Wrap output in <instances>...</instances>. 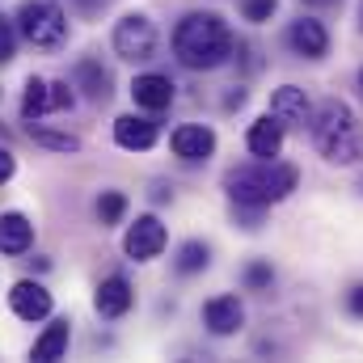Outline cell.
<instances>
[{
	"mask_svg": "<svg viewBox=\"0 0 363 363\" xmlns=\"http://www.w3.org/2000/svg\"><path fill=\"white\" fill-rule=\"evenodd\" d=\"M174 55L190 72H211L233 55V30L220 13H186L174 26Z\"/></svg>",
	"mask_w": 363,
	"mask_h": 363,
	"instance_id": "obj_1",
	"label": "cell"
},
{
	"mask_svg": "<svg viewBox=\"0 0 363 363\" xmlns=\"http://www.w3.org/2000/svg\"><path fill=\"white\" fill-rule=\"evenodd\" d=\"M308 127H313L317 152H321L330 165H359L363 161V123L342 97L321 101Z\"/></svg>",
	"mask_w": 363,
	"mask_h": 363,
	"instance_id": "obj_2",
	"label": "cell"
},
{
	"mask_svg": "<svg viewBox=\"0 0 363 363\" xmlns=\"http://www.w3.org/2000/svg\"><path fill=\"white\" fill-rule=\"evenodd\" d=\"M300 182V169L287 165V161H254V165H241V169H228L224 174V190L237 207H271L283 203Z\"/></svg>",
	"mask_w": 363,
	"mask_h": 363,
	"instance_id": "obj_3",
	"label": "cell"
},
{
	"mask_svg": "<svg viewBox=\"0 0 363 363\" xmlns=\"http://www.w3.org/2000/svg\"><path fill=\"white\" fill-rule=\"evenodd\" d=\"M17 34L38 51H60L68 38V13L55 0H26L17 9Z\"/></svg>",
	"mask_w": 363,
	"mask_h": 363,
	"instance_id": "obj_4",
	"label": "cell"
},
{
	"mask_svg": "<svg viewBox=\"0 0 363 363\" xmlns=\"http://www.w3.org/2000/svg\"><path fill=\"white\" fill-rule=\"evenodd\" d=\"M110 43H114V55H118V60H127V64H144V60L157 55V26H152L148 13H127V17L114 21Z\"/></svg>",
	"mask_w": 363,
	"mask_h": 363,
	"instance_id": "obj_5",
	"label": "cell"
},
{
	"mask_svg": "<svg viewBox=\"0 0 363 363\" xmlns=\"http://www.w3.org/2000/svg\"><path fill=\"white\" fill-rule=\"evenodd\" d=\"M165 224L157 220V216H135V224L127 228V237H123V250H127V258L131 262H152V258H161V250H165Z\"/></svg>",
	"mask_w": 363,
	"mask_h": 363,
	"instance_id": "obj_6",
	"label": "cell"
},
{
	"mask_svg": "<svg viewBox=\"0 0 363 363\" xmlns=\"http://www.w3.org/2000/svg\"><path fill=\"white\" fill-rule=\"evenodd\" d=\"M9 308H13V317H21V321H47L51 308H55V300H51V291H47L38 279H21V283L9 287Z\"/></svg>",
	"mask_w": 363,
	"mask_h": 363,
	"instance_id": "obj_7",
	"label": "cell"
},
{
	"mask_svg": "<svg viewBox=\"0 0 363 363\" xmlns=\"http://www.w3.org/2000/svg\"><path fill=\"white\" fill-rule=\"evenodd\" d=\"M287 47L300 55V60H325L330 55V30L325 21L317 17H296L287 26Z\"/></svg>",
	"mask_w": 363,
	"mask_h": 363,
	"instance_id": "obj_8",
	"label": "cell"
},
{
	"mask_svg": "<svg viewBox=\"0 0 363 363\" xmlns=\"http://www.w3.org/2000/svg\"><path fill=\"white\" fill-rule=\"evenodd\" d=\"M131 304H135V287H131L123 274H106V279L97 283V291H93V308H97V317H106V321L131 313Z\"/></svg>",
	"mask_w": 363,
	"mask_h": 363,
	"instance_id": "obj_9",
	"label": "cell"
},
{
	"mask_svg": "<svg viewBox=\"0 0 363 363\" xmlns=\"http://www.w3.org/2000/svg\"><path fill=\"white\" fill-rule=\"evenodd\" d=\"M169 148H174V157L186 161V165L207 161V157L216 152V131L203 127V123H186V127H178V131L169 135Z\"/></svg>",
	"mask_w": 363,
	"mask_h": 363,
	"instance_id": "obj_10",
	"label": "cell"
},
{
	"mask_svg": "<svg viewBox=\"0 0 363 363\" xmlns=\"http://www.w3.org/2000/svg\"><path fill=\"white\" fill-rule=\"evenodd\" d=\"M157 140H161V127H157L152 118H144V114H123V118H114V144H118V148H127V152H148V148H157Z\"/></svg>",
	"mask_w": 363,
	"mask_h": 363,
	"instance_id": "obj_11",
	"label": "cell"
},
{
	"mask_svg": "<svg viewBox=\"0 0 363 363\" xmlns=\"http://www.w3.org/2000/svg\"><path fill=\"white\" fill-rule=\"evenodd\" d=\"M203 325L216 334V338H228L245 325V304L237 296H211L203 304Z\"/></svg>",
	"mask_w": 363,
	"mask_h": 363,
	"instance_id": "obj_12",
	"label": "cell"
},
{
	"mask_svg": "<svg viewBox=\"0 0 363 363\" xmlns=\"http://www.w3.org/2000/svg\"><path fill=\"white\" fill-rule=\"evenodd\" d=\"M72 89H81L89 101H110L114 77H110V68H106L97 55H81L77 68H72Z\"/></svg>",
	"mask_w": 363,
	"mask_h": 363,
	"instance_id": "obj_13",
	"label": "cell"
},
{
	"mask_svg": "<svg viewBox=\"0 0 363 363\" xmlns=\"http://www.w3.org/2000/svg\"><path fill=\"white\" fill-rule=\"evenodd\" d=\"M271 114L283 127H300V131L313 123V106H308V97H304L300 85H279L271 93Z\"/></svg>",
	"mask_w": 363,
	"mask_h": 363,
	"instance_id": "obj_14",
	"label": "cell"
},
{
	"mask_svg": "<svg viewBox=\"0 0 363 363\" xmlns=\"http://www.w3.org/2000/svg\"><path fill=\"white\" fill-rule=\"evenodd\" d=\"M283 123L274 118L271 110L262 114V118H254L250 123V131H245V148H250V157H258V161H271L283 152Z\"/></svg>",
	"mask_w": 363,
	"mask_h": 363,
	"instance_id": "obj_15",
	"label": "cell"
},
{
	"mask_svg": "<svg viewBox=\"0 0 363 363\" xmlns=\"http://www.w3.org/2000/svg\"><path fill=\"white\" fill-rule=\"evenodd\" d=\"M131 97H135V106H140V110L161 114V110H169V106H174V81H169V77H161V72H144V77H135V81H131Z\"/></svg>",
	"mask_w": 363,
	"mask_h": 363,
	"instance_id": "obj_16",
	"label": "cell"
},
{
	"mask_svg": "<svg viewBox=\"0 0 363 363\" xmlns=\"http://www.w3.org/2000/svg\"><path fill=\"white\" fill-rule=\"evenodd\" d=\"M30 245H34V224H30V216H21V211H0V254H4V258H21V254H30Z\"/></svg>",
	"mask_w": 363,
	"mask_h": 363,
	"instance_id": "obj_17",
	"label": "cell"
},
{
	"mask_svg": "<svg viewBox=\"0 0 363 363\" xmlns=\"http://www.w3.org/2000/svg\"><path fill=\"white\" fill-rule=\"evenodd\" d=\"M68 338H72V330H68V321L60 317V321H51L38 338H34V347H30V359L34 363H55L64 359V351H68Z\"/></svg>",
	"mask_w": 363,
	"mask_h": 363,
	"instance_id": "obj_18",
	"label": "cell"
},
{
	"mask_svg": "<svg viewBox=\"0 0 363 363\" xmlns=\"http://www.w3.org/2000/svg\"><path fill=\"white\" fill-rule=\"evenodd\" d=\"M43 114H55V110H51V81L30 77L26 89H21V118H26V123H38Z\"/></svg>",
	"mask_w": 363,
	"mask_h": 363,
	"instance_id": "obj_19",
	"label": "cell"
},
{
	"mask_svg": "<svg viewBox=\"0 0 363 363\" xmlns=\"http://www.w3.org/2000/svg\"><path fill=\"white\" fill-rule=\"evenodd\" d=\"M207 262H211L207 241H186V245L178 250V258H174V271L178 274H199V271H207Z\"/></svg>",
	"mask_w": 363,
	"mask_h": 363,
	"instance_id": "obj_20",
	"label": "cell"
},
{
	"mask_svg": "<svg viewBox=\"0 0 363 363\" xmlns=\"http://www.w3.org/2000/svg\"><path fill=\"white\" fill-rule=\"evenodd\" d=\"M30 140H34L38 148H51V152H81V140H77V135L51 131V127H38V123H30Z\"/></svg>",
	"mask_w": 363,
	"mask_h": 363,
	"instance_id": "obj_21",
	"label": "cell"
},
{
	"mask_svg": "<svg viewBox=\"0 0 363 363\" xmlns=\"http://www.w3.org/2000/svg\"><path fill=\"white\" fill-rule=\"evenodd\" d=\"M123 216H127V194L123 190H101L97 194V220H101V228L123 224Z\"/></svg>",
	"mask_w": 363,
	"mask_h": 363,
	"instance_id": "obj_22",
	"label": "cell"
},
{
	"mask_svg": "<svg viewBox=\"0 0 363 363\" xmlns=\"http://www.w3.org/2000/svg\"><path fill=\"white\" fill-rule=\"evenodd\" d=\"M17 55V26L9 17H0V68H9Z\"/></svg>",
	"mask_w": 363,
	"mask_h": 363,
	"instance_id": "obj_23",
	"label": "cell"
},
{
	"mask_svg": "<svg viewBox=\"0 0 363 363\" xmlns=\"http://www.w3.org/2000/svg\"><path fill=\"white\" fill-rule=\"evenodd\" d=\"M271 279H274L271 262H250V267H245V287H250V291H262V287H271Z\"/></svg>",
	"mask_w": 363,
	"mask_h": 363,
	"instance_id": "obj_24",
	"label": "cell"
},
{
	"mask_svg": "<svg viewBox=\"0 0 363 363\" xmlns=\"http://www.w3.org/2000/svg\"><path fill=\"white\" fill-rule=\"evenodd\" d=\"M274 4L279 0H241V13H245V21H271Z\"/></svg>",
	"mask_w": 363,
	"mask_h": 363,
	"instance_id": "obj_25",
	"label": "cell"
},
{
	"mask_svg": "<svg viewBox=\"0 0 363 363\" xmlns=\"http://www.w3.org/2000/svg\"><path fill=\"white\" fill-rule=\"evenodd\" d=\"M77 93L68 89V81H51V110H72Z\"/></svg>",
	"mask_w": 363,
	"mask_h": 363,
	"instance_id": "obj_26",
	"label": "cell"
},
{
	"mask_svg": "<svg viewBox=\"0 0 363 363\" xmlns=\"http://www.w3.org/2000/svg\"><path fill=\"white\" fill-rule=\"evenodd\" d=\"M13 174H17V157H13L9 148H0V186L13 182Z\"/></svg>",
	"mask_w": 363,
	"mask_h": 363,
	"instance_id": "obj_27",
	"label": "cell"
},
{
	"mask_svg": "<svg viewBox=\"0 0 363 363\" xmlns=\"http://www.w3.org/2000/svg\"><path fill=\"white\" fill-rule=\"evenodd\" d=\"M347 313H351V317H363V283H355V287L347 291Z\"/></svg>",
	"mask_w": 363,
	"mask_h": 363,
	"instance_id": "obj_28",
	"label": "cell"
},
{
	"mask_svg": "<svg viewBox=\"0 0 363 363\" xmlns=\"http://www.w3.org/2000/svg\"><path fill=\"white\" fill-rule=\"evenodd\" d=\"M245 97H250V93L241 89V85H237V89H233L228 97H224V110H241V106H245Z\"/></svg>",
	"mask_w": 363,
	"mask_h": 363,
	"instance_id": "obj_29",
	"label": "cell"
},
{
	"mask_svg": "<svg viewBox=\"0 0 363 363\" xmlns=\"http://www.w3.org/2000/svg\"><path fill=\"white\" fill-rule=\"evenodd\" d=\"M77 4H81V9H85V13H101V9H106V4H110V0H77Z\"/></svg>",
	"mask_w": 363,
	"mask_h": 363,
	"instance_id": "obj_30",
	"label": "cell"
},
{
	"mask_svg": "<svg viewBox=\"0 0 363 363\" xmlns=\"http://www.w3.org/2000/svg\"><path fill=\"white\" fill-rule=\"evenodd\" d=\"M304 4H313V9H330V4H338V0H304Z\"/></svg>",
	"mask_w": 363,
	"mask_h": 363,
	"instance_id": "obj_31",
	"label": "cell"
},
{
	"mask_svg": "<svg viewBox=\"0 0 363 363\" xmlns=\"http://www.w3.org/2000/svg\"><path fill=\"white\" fill-rule=\"evenodd\" d=\"M359 21H363V0H359Z\"/></svg>",
	"mask_w": 363,
	"mask_h": 363,
	"instance_id": "obj_32",
	"label": "cell"
},
{
	"mask_svg": "<svg viewBox=\"0 0 363 363\" xmlns=\"http://www.w3.org/2000/svg\"><path fill=\"white\" fill-rule=\"evenodd\" d=\"M359 89H363V68H359Z\"/></svg>",
	"mask_w": 363,
	"mask_h": 363,
	"instance_id": "obj_33",
	"label": "cell"
}]
</instances>
